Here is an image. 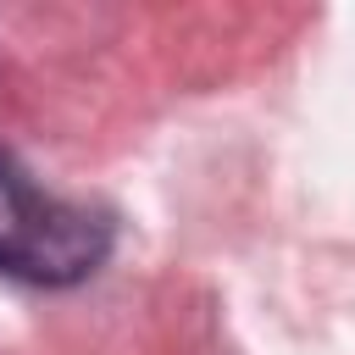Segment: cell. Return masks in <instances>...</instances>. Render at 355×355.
Here are the masks:
<instances>
[{
    "label": "cell",
    "instance_id": "obj_1",
    "mask_svg": "<svg viewBox=\"0 0 355 355\" xmlns=\"http://www.w3.org/2000/svg\"><path fill=\"white\" fill-rule=\"evenodd\" d=\"M116 250V216L94 200L50 194L0 144V277L22 288H78Z\"/></svg>",
    "mask_w": 355,
    "mask_h": 355
}]
</instances>
